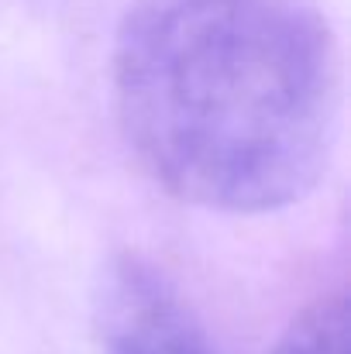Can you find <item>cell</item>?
Here are the masks:
<instances>
[{
  "label": "cell",
  "mask_w": 351,
  "mask_h": 354,
  "mask_svg": "<svg viewBox=\"0 0 351 354\" xmlns=\"http://www.w3.org/2000/svg\"><path fill=\"white\" fill-rule=\"evenodd\" d=\"M93 354H214L176 282L148 258L114 254L97 282Z\"/></svg>",
  "instance_id": "7a4b0ae2"
},
{
  "label": "cell",
  "mask_w": 351,
  "mask_h": 354,
  "mask_svg": "<svg viewBox=\"0 0 351 354\" xmlns=\"http://www.w3.org/2000/svg\"><path fill=\"white\" fill-rule=\"evenodd\" d=\"M111 86L127 148L165 193L272 214L324 176L341 69L317 0H131Z\"/></svg>",
  "instance_id": "6da1fadb"
},
{
  "label": "cell",
  "mask_w": 351,
  "mask_h": 354,
  "mask_svg": "<svg viewBox=\"0 0 351 354\" xmlns=\"http://www.w3.org/2000/svg\"><path fill=\"white\" fill-rule=\"evenodd\" d=\"M272 354H348V299L345 292L317 296L279 334Z\"/></svg>",
  "instance_id": "3957f363"
}]
</instances>
